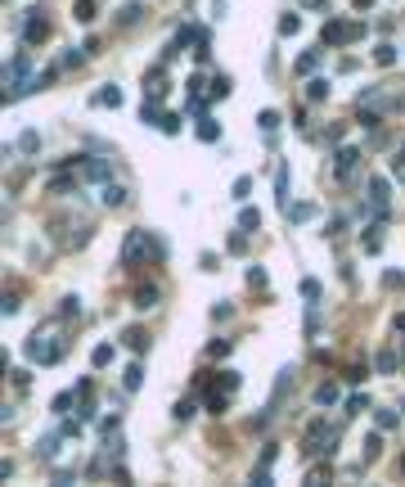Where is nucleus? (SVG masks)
I'll use <instances>...</instances> for the list:
<instances>
[{
	"mask_svg": "<svg viewBox=\"0 0 405 487\" xmlns=\"http://www.w3.org/2000/svg\"><path fill=\"white\" fill-rule=\"evenodd\" d=\"M36 72H32V59H27V50H14V59L5 63V100H23L27 91H36Z\"/></svg>",
	"mask_w": 405,
	"mask_h": 487,
	"instance_id": "obj_2",
	"label": "nucleus"
},
{
	"mask_svg": "<svg viewBox=\"0 0 405 487\" xmlns=\"http://www.w3.org/2000/svg\"><path fill=\"white\" fill-rule=\"evenodd\" d=\"M360 410H370V397H365V393H351V397H347V415H360Z\"/></svg>",
	"mask_w": 405,
	"mask_h": 487,
	"instance_id": "obj_30",
	"label": "nucleus"
},
{
	"mask_svg": "<svg viewBox=\"0 0 405 487\" xmlns=\"http://www.w3.org/2000/svg\"><path fill=\"white\" fill-rule=\"evenodd\" d=\"M401 474H405V456H401Z\"/></svg>",
	"mask_w": 405,
	"mask_h": 487,
	"instance_id": "obj_50",
	"label": "nucleus"
},
{
	"mask_svg": "<svg viewBox=\"0 0 405 487\" xmlns=\"http://www.w3.org/2000/svg\"><path fill=\"white\" fill-rule=\"evenodd\" d=\"M379 370L392 375V370H397V352H379Z\"/></svg>",
	"mask_w": 405,
	"mask_h": 487,
	"instance_id": "obj_38",
	"label": "nucleus"
},
{
	"mask_svg": "<svg viewBox=\"0 0 405 487\" xmlns=\"http://www.w3.org/2000/svg\"><path fill=\"white\" fill-rule=\"evenodd\" d=\"M401 415H405V410H379L374 419H379V428H397V424H401Z\"/></svg>",
	"mask_w": 405,
	"mask_h": 487,
	"instance_id": "obj_31",
	"label": "nucleus"
},
{
	"mask_svg": "<svg viewBox=\"0 0 405 487\" xmlns=\"http://www.w3.org/2000/svg\"><path fill=\"white\" fill-rule=\"evenodd\" d=\"M36 451H41V456H45V461H50V456H54V451H59V433H45V438H41V442H36Z\"/></svg>",
	"mask_w": 405,
	"mask_h": 487,
	"instance_id": "obj_26",
	"label": "nucleus"
},
{
	"mask_svg": "<svg viewBox=\"0 0 405 487\" xmlns=\"http://www.w3.org/2000/svg\"><path fill=\"white\" fill-rule=\"evenodd\" d=\"M351 5H356V9H370V5H374V0H351Z\"/></svg>",
	"mask_w": 405,
	"mask_h": 487,
	"instance_id": "obj_48",
	"label": "nucleus"
},
{
	"mask_svg": "<svg viewBox=\"0 0 405 487\" xmlns=\"http://www.w3.org/2000/svg\"><path fill=\"white\" fill-rule=\"evenodd\" d=\"M59 316H81V298H63V307H59Z\"/></svg>",
	"mask_w": 405,
	"mask_h": 487,
	"instance_id": "obj_40",
	"label": "nucleus"
},
{
	"mask_svg": "<svg viewBox=\"0 0 405 487\" xmlns=\"http://www.w3.org/2000/svg\"><path fill=\"white\" fill-rule=\"evenodd\" d=\"M239 231L257 235V231H262V212H257V208H244V212H239Z\"/></svg>",
	"mask_w": 405,
	"mask_h": 487,
	"instance_id": "obj_14",
	"label": "nucleus"
},
{
	"mask_svg": "<svg viewBox=\"0 0 405 487\" xmlns=\"http://www.w3.org/2000/svg\"><path fill=\"white\" fill-rule=\"evenodd\" d=\"M257 122H262V136L275 140V131H279V113H275V109H262V113H257Z\"/></svg>",
	"mask_w": 405,
	"mask_h": 487,
	"instance_id": "obj_16",
	"label": "nucleus"
},
{
	"mask_svg": "<svg viewBox=\"0 0 405 487\" xmlns=\"http://www.w3.org/2000/svg\"><path fill=\"white\" fill-rule=\"evenodd\" d=\"M333 438H338V428H329V419H311L306 424V433H302V451L306 456H333Z\"/></svg>",
	"mask_w": 405,
	"mask_h": 487,
	"instance_id": "obj_4",
	"label": "nucleus"
},
{
	"mask_svg": "<svg viewBox=\"0 0 405 487\" xmlns=\"http://www.w3.org/2000/svg\"><path fill=\"white\" fill-rule=\"evenodd\" d=\"M45 36H50V18H45V9L41 5L23 9V45H36V41H45Z\"/></svg>",
	"mask_w": 405,
	"mask_h": 487,
	"instance_id": "obj_7",
	"label": "nucleus"
},
{
	"mask_svg": "<svg viewBox=\"0 0 405 487\" xmlns=\"http://www.w3.org/2000/svg\"><path fill=\"white\" fill-rule=\"evenodd\" d=\"M122 384H127V393H135V388H140V384H144V370H140V366H135V361H131V366H127V375H122Z\"/></svg>",
	"mask_w": 405,
	"mask_h": 487,
	"instance_id": "obj_23",
	"label": "nucleus"
},
{
	"mask_svg": "<svg viewBox=\"0 0 405 487\" xmlns=\"http://www.w3.org/2000/svg\"><path fill=\"white\" fill-rule=\"evenodd\" d=\"M189 415H194V402H189V397H180V402H176V419H189Z\"/></svg>",
	"mask_w": 405,
	"mask_h": 487,
	"instance_id": "obj_44",
	"label": "nucleus"
},
{
	"mask_svg": "<svg viewBox=\"0 0 405 487\" xmlns=\"http://www.w3.org/2000/svg\"><path fill=\"white\" fill-rule=\"evenodd\" d=\"M356 167H360V149H356V145H338V154H333V176L347 180Z\"/></svg>",
	"mask_w": 405,
	"mask_h": 487,
	"instance_id": "obj_10",
	"label": "nucleus"
},
{
	"mask_svg": "<svg viewBox=\"0 0 405 487\" xmlns=\"http://www.w3.org/2000/svg\"><path fill=\"white\" fill-rule=\"evenodd\" d=\"M135 18H140V5H127V9H122V18H118V23H122V27H131Z\"/></svg>",
	"mask_w": 405,
	"mask_h": 487,
	"instance_id": "obj_43",
	"label": "nucleus"
},
{
	"mask_svg": "<svg viewBox=\"0 0 405 487\" xmlns=\"http://www.w3.org/2000/svg\"><path fill=\"white\" fill-rule=\"evenodd\" d=\"M149 257H162V244L153 240L149 231H127V240H122V266L135 271V266H144Z\"/></svg>",
	"mask_w": 405,
	"mask_h": 487,
	"instance_id": "obj_3",
	"label": "nucleus"
},
{
	"mask_svg": "<svg viewBox=\"0 0 405 487\" xmlns=\"http://www.w3.org/2000/svg\"><path fill=\"white\" fill-rule=\"evenodd\" d=\"M198 41H202V32H198L194 23H185V27H180L176 36H171V45H167V50H162V63H171V59H176V54H185L189 45H198ZM189 54H194V50H189Z\"/></svg>",
	"mask_w": 405,
	"mask_h": 487,
	"instance_id": "obj_9",
	"label": "nucleus"
},
{
	"mask_svg": "<svg viewBox=\"0 0 405 487\" xmlns=\"http://www.w3.org/2000/svg\"><path fill=\"white\" fill-rule=\"evenodd\" d=\"M104 203H109V208H122V203H127V190L113 185V180H104Z\"/></svg>",
	"mask_w": 405,
	"mask_h": 487,
	"instance_id": "obj_18",
	"label": "nucleus"
},
{
	"mask_svg": "<svg viewBox=\"0 0 405 487\" xmlns=\"http://www.w3.org/2000/svg\"><path fill=\"white\" fill-rule=\"evenodd\" d=\"M77 18H81V23H90V18H95V0H77Z\"/></svg>",
	"mask_w": 405,
	"mask_h": 487,
	"instance_id": "obj_39",
	"label": "nucleus"
},
{
	"mask_svg": "<svg viewBox=\"0 0 405 487\" xmlns=\"http://www.w3.org/2000/svg\"><path fill=\"white\" fill-rule=\"evenodd\" d=\"M63 352H68V339L59 325H45L27 339V361L32 366H54V361H63Z\"/></svg>",
	"mask_w": 405,
	"mask_h": 487,
	"instance_id": "obj_1",
	"label": "nucleus"
},
{
	"mask_svg": "<svg viewBox=\"0 0 405 487\" xmlns=\"http://www.w3.org/2000/svg\"><path fill=\"white\" fill-rule=\"evenodd\" d=\"M122 339H127V348H131V352H144V348H149V339H144L140 330H127Z\"/></svg>",
	"mask_w": 405,
	"mask_h": 487,
	"instance_id": "obj_32",
	"label": "nucleus"
},
{
	"mask_svg": "<svg viewBox=\"0 0 405 487\" xmlns=\"http://www.w3.org/2000/svg\"><path fill=\"white\" fill-rule=\"evenodd\" d=\"M401 410H405V402H401Z\"/></svg>",
	"mask_w": 405,
	"mask_h": 487,
	"instance_id": "obj_51",
	"label": "nucleus"
},
{
	"mask_svg": "<svg viewBox=\"0 0 405 487\" xmlns=\"http://www.w3.org/2000/svg\"><path fill=\"white\" fill-rule=\"evenodd\" d=\"M315 63H320V50H306L302 59L293 63V72H302V77H306V72H315Z\"/></svg>",
	"mask_w": 405,
	"mask_h": 487,
	"instance_id": "obj_21",
	"label": "nucleus"
},
{
	"mask_svg": "<svg viewBox=\"0 0 405 487\" xmlns=\"http://www.w3.org/2000/svg\"><path fill=\"white\" fill-rule=\"evenodd\" d=\"M297 27H302V18H297V14H284V18H279V36H293Z\"/></svg>",
	"mask_w": 405,
	"mask_h": 487,
	"instance_id": "obj_33",
	"label": "nucleus"
},
{
	"mask_svg": "<svg viewBox=\"0 0 405 487\" xmlns=\"http://www.w3.org/2000/svg\"><path fill=\"white\" fill-rule=\"evenodd\" d=\"M392 176H397V180H405V145L397 149V154H392Z\"/></svg>",
	"mask_w": 405,
	"mask_h": 487,
	"instance_id": "obj_36",
	"label": "nucleus"
},
{
	"mask_svg": "<svg viewBox=\"0 0 405 487\" xmlns=\"http://www.w3.org/2000/svg\"><path fill=\"white\" fill-rule=\"evenodd\" d=\"M302 5H311V9H324V5H329V0H302Z\"/></svg>",
	"mask_w": 405,
	"mask_h": 487,
	"instance_id": "obj_47",
	"label": "nucleus"
},
{
	"mask_svg": "<svg viewBox=\"0 0 405 487\" xmlns=\"http://www.w3.org/2000/svg\"><path fill=\"white\" fill-rule=\"evenodd\" d=\"M379 456H383V438H379V433H370V438H365V447H360V461H365V465H374Z\"/></svg>",
	"mask_w": 405,
	"mask_h": 487,
	"instance_id": "obj_15",
	"label": "nucleus"
},
{
	"mask_svg": "<svg viewBox=\"0 0 405 487\" xmlns=\"http://www.w3.org/2000/svg\"><path fill=\"white\" fill-rule=\"evenodd\" d=\"M275 194H279V208L288 212V167H279V171H275Z\"/></svg>",
	"mask_w": 405,
	"mask_h": 487,
	"instance_id": "obj_20",
	"label": "nucleus"
},
{
	"mask_svg": "<svg viewBox=\"0 0 405 487\" xmlns=\"http://www.w3.org/2000/svg\"><path fill=\"white\" fill-rule=\"evenodd\" d=\"M68 406H72V393H63V397H54V415H68Z\"/></svg>",
	"mask_w": 405,
	"mask_h": 487,
	"instance_id": "obj_46",
	"label": "nucleus"
},
{
	"mask_svg": "<svg viewBox=\"0 0 405 487\" xmlns=\"http://www.w3.org/2000/svg\"><path fill=\"white\" fill-rule=\"evenodd\" d=\"M401 95H405V91H401ZM401 95H397V91H388V86H365L360 100H356V109H360V113H374V118H379V113H383V109H392V104H397Z\"/></svg>",
	"mask_w": 405,
	"mask_h": 487,
	"instance_id": "obj_6",
	"label": "nucleus"
},
{
	"mask_svg": "<svg viewBox=\"0 0 405 487\" xmlns=\"http://www.w3.org/2000/svg\"><path fill=\"white\" fill-rule=\"evenodd\" d=\"M324 95H329V82H324V77H315L311 86H306V100H311V104H320Z\"/></svg>",
	"mask_w": 405,
	"mask_h": 487,
	"instance_id": "obj_24",
	"label": "nucleus"
},
{
	"mask_svg": "<svg viewBox=\"0 0 405 487\" xmlns=\"http://www.w3.org/2000/svg\"><path fill=\"white\" fill-rule=\"evenodd\" d=\"M36 145H41V136H36V131H23V136H18V149H27V154H32Z\"/></svg>",
	"mask_w": 405,
	"mask_h": 487,
	"instance_id": "obj_37",
	"label": "nucleus"
},
{
	"mask_svg": "<svg viewBox=\"0 0 405 487\" xmlns=\"http://www.w3.org/2000/svg\"><path fill=\"white\" fill-rule=\"evenodd\" d=\"M302 298L315 302V298H320V284H315V280H302Z\"/></svg>",
	"mask_w": 405,
	"mask_h": 487,
	"instance_id": "obj_45",
	"label": "nucleus"
},
{
	"mask_svg": "<svg viewBox=\"0 0 405 487\" xmlns=\"http://www.w3.org/2000/svg\"><path fill=\"white\" fill-rule=\"evenodd\" d=\"M135 307H140V311L158 307V284H140V289H135Z\"/></svg>",
	"mask_w": 405,
	"mask_h": 487,
	"instance_id": "obj_13",
	"label": "nucleus"
},
{
	"mask_svg": "<svg viewBox=\"0 0 405 487\" xmlns=\"http://www.w3.org/2000/svg\"><path fill=\"white\" fill-rule=\"evenodd\" d=\"M365 231H370V235H365V253H379V248H383V231H379V226H365Z\"/></svg>",
	"mask_w": 405,
	"mask_h": 487,
	"instance_id": "obj_28",
	"label": "nucleus"
},
{
	"mask_svg": "<svg viewBox=\"0 0 405 487\" xmlns=\"http://www.w3.org/2000/svg\"><path fill=\"white\" fill-rule=\"evenodd\" d=\"M248 194H253V176H239V180H235V199H239V203H244Z\"/></svg>",
	"mask_w": 405,
	"mask_h": 487,
	"instance_id": "obj_35",
	"label": "nucleus"
},
{
	"mask_svg": "<svg viewBox=\"0 0 405 487\" xmlns=\"http://www.w3.org/2000/svg\"><path fill=\"white\" fill-rule=\"evenodd\" d=\"M374 63H379V68H392V63H397V45H374Z\"/></svg>",
	"mask_w": 405,
	"mask_h": 487,
	"instance_id": "obj_17",
	"label": "nucleus"
},
{
	"mask_svg": "<svg viewBox=\"0 0 405 487\" xmlns=\"http://www.w3.org/2000/svg\"><path fill=\"white\" fill-rule=\"evenodd\" d=\"M95 104H113V109H118V104H122V91H118V86H104V91L95 95Z\"/></svg>",
	"mask_w": 405,
	"mask_h": 487,
	"instance_id": "obj_27",
	"label": "nucleus"
},
{
	"mask_svg": "<svg viewBox=\"0 0 405 487\" xmlns=\"http://www.w3.org/2000/svg\"><path fill=\"white\" fill-rule=\"evenodd\" d=\"M315 217V203H297V208H288V222H311Z\"/></svg>",
	"mask_w": 405,
	"mask_h": 487,
	"instance_id": "obj_25",
	"label": "nucleus"
},
{
	"mask_svg": "<svg viewBox=\"0 0 405 487\" xmlns=\"http://www.w3.org/2000/svg\"><path fill=\"white\" fill-rule=\"evenodd\" d=\"M90 361H95V366L104 370V366H109V361H113V343H100V348L90 352Z\"/></svg>",
	"mask_w": 405,
	"mask_h": 487,
	"instance_id": "obj_29",
	"label": "nucleus"
},
{
	"mask_svg": "<svg viewBox=\"0 0 405 487\" xmlns=\"http://www.w3.org/2000/svg\"><path fill=\"white\" fill-rule=\"evenodd\" d=\"M235 393H239V375H235V370H225V379H216V388L207 393V410H216V415H221Z\"/></svg>",
	"mask_w": 405,
	"mask_h": 487,
	"instance_id": "obj_8",
	"label": "nucleus"
},
{
	"mask_svg": "<svg viewBox=\"0 0 405 487\" xmlns=\"http://www.w3.org/2000/svg\"><path fill=\"white\" fill-rule=\"evenodd\" d=\"M109 162H104V158H81V176L86 180H109Z\"/></svg>",
	"mask_w": 405,
	"mask_h": 487,
	"instance_id": "obj_12",
	"label": "nucleus"
},
{
	"mask_svg": "<svg viewBox=\"0 0 405 487\" xmlns=\"http://www.w3.org/2000/svg\"><path fill=\"white\" fill-rule=\"evenodd\" d=\"M207 91H212V100H225V95L235 91V86H230V77H216V82L207 86Z\"/></svg>",
	"mask_w": 405,
	"mask_h": 487,
	"instance_id": "obj_34",
	"label": "nucleus"
},
{
	"mask_svg": "<svg viewBox=\"0 0 405 487\" xmlns=\"http://www.w3.org/2000/svg\"><path fill=\"white\" fill-rule=\"evenodd\" d=\"M388 203H392V194H388V180L383 176H370V212H388Z\"/></svg>",
	"mask_w": 405,
	"mask_h": 487,
	"instance_id": "obj_11",
	"label": "nucleus"
},
{
	"mask_svg": "<svg viewBox=\"0 0 405 487\" xmlns=\"http://www.w3.org/2000/svg\"><path fill=\"white\" fill-rule=\"evenodd\" d=\"M248 284H253V289H266V271H262V266H253V271H248Z\"/></svg>",
	"mask_w": 405,
	"mask_h": 487,
	"instance_id": "obj_42",
	"label": "nucleus"
},
{
	"mask_svg": "<svg viewBox=\"0 0 405 487\" xmlns=\"http://www.w3.org/2000/svg\"><path fill=\"white\" fill-rule=\"evenodd\" d=\"M338 402V384H320L315 388V406H333Z\"/></svg>",
	"mask_w": 405,
	"mask_h": 487,
	"instance_id": "obj_22",
	"label": "nucleus"
},
{
	"mask_svg": "<svg viewBox=\"0 0 405 487\" xmlns=\"http://www.w3.org/2000/svg\"><path fill=\"white\" fill-rule=\"evenodd\" d=\"M324 45H351V41H360L365 36V23H356V18H329V23H324Z\"/></svg>",
	"mask_w": 405,
	"mask_h": 487,
	"instance_id": "obj_5",
	"label": "nucleus"
},
{
	"mask_svg": "<svg viewBox=\"0 0 405 487\" xmlns=\"http://www.w3.org/2000/svg\"><path fill=\"white\" fill-rule=\"evenodd\" d=\"M198 140H202V145H216V140H221V127L212 118H202L198 122Z\"/></svg>",
	"mask_w": 405,
	"mask_h": 487,
	"instance_id": "obj_19",
	"label": "nucleus"
},
{
	"mask_svg": "<svg viewBox=\"0 0 405 487\" xmlns=\"http://www.w3.org/2000/svg\"><path fill=\"white\" fill-rule=\"evenodd\" d=\"M162 131H167V136H176V131H180V118H176V113H162Z\"/></svg>",
	"mask_w": 405,
	"mask_h": 487,
	"instance_id": "obj_41",
	"label": "nucleus"
},
{
	"mask_svg": "<svg viewBox=\"0 0 405 487\" xmlns=\"http://www.w3.org/2000/svg\"><path fill=\"white\" fill-rule=\"evenodd\" d=\"M397 330H401V334H405V311H401V316H397Z\"/></svg>",
	"mask_w": 405,
	"mask_h": 487,
	"instance_id": "obj_49",
	"label": "nucleus"
}]
</instances>
